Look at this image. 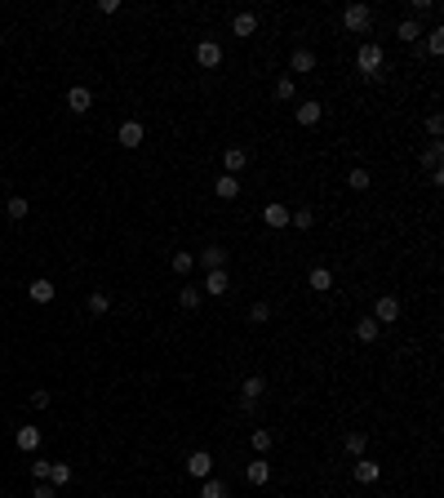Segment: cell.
Instances as JSON below:
<instances>
[{
	"label": "cell",
	"instance_id": "6da1fadb",
	"mask_svg": "<svg viewBox=\"0 0 444 498\" xmlns=\"http://www.w3.org/2000/svg\"><path fill=\"white\" fill-rule=\"evenodd\" d=\"M355 67H360L369 80H377V76H382V67H386V58H382V45H377V41H364L360 49H355Z\"/></svg>",
	"mask_w": 444,
	"mask_h": 498
},
{
	"label": "cell",
	"instance_id": "7a4b0ae2",
	"mask_svg": "<svg viewBox=\"0 0 444 498\" xmlns=\"http://www.w3.org/2000/svg\"><path fill=\"white\" fill-rule=\"evenodd\" d=\"M342 27H347V32H355V36H364L373 27V9L369 5H347L342 9Z\"/></svg>",
	"mask_w": 444,
	"mask_h": 498
},
{
	"label": "cell",
	"instance_id": "3957f363",
	"mask_svg": "<svg viewBox=\"0 0 444 498\" xmlns=\"http://www.w3.org/2000/svg\"><path fill=\"white\" fill-rule=\"evenodd\" d=\"M187 476H196V481H209L213 476V454L209 449H191V454H187Z\"/></svg>",
	"mask_w": 444,
	"mask_h": 498
},
{
	"label": "cell",
	"instance_id": "277c9868",
	"mask_svg": "<svg viewBox=\"0 0 444 498\" xmlns=\"http://www.w3.org/2000/svg\"><path fill=\"white\" fill-rule=\"evenodd\" d=\"M196 63H200L205 71L222 67V45L218 41H200V45H196Z\"/></svg>",
	"mask_w": 444,
	"mask_h": 498
},
{
	"label": "cell",
	"instance_id": "5b68a950",
	"mask_svg": "<svg viewBox=\"0 0 444 498\" xmlns=\"http://www.w3.org/2000/svg\"><path fill=\"white\" fill-rule=\"evenodd\" d=\"M373 321H377V325H391V321H400V298L382 294V298L373 303Z\"/></svg>",
	"mask_w": 444,
	"mask_h": 498
},
{
	"label": "cell",
	"instance_id": "8992f818",
	"mask_svg": "<svg viewBox=\"0 0 444 498\" xmlns=\"http://www.w3.org/2000/svg\"><path fill=\"white\" fill-rule=\"evenodd\" d=\"M89 107H93V93L84 89V84H71V89H67V111H71V116H84Z\"/></svg>",
	"mask_w": 444,
	"mask_h": 498
},
{
	"label": "cell",
	"instance_id": "52a82bcc",
	"mask_svg": "<svg viewBox=\"0 0 444 498\" xmlns=\"http://www.w3.org/2000/svg\"><path fill=\"white\" fill-rule=\"evenodd\" d=\"M226 289H231V276H226V267L205 271V294H209V298H222Z\"/></svg>",
	"mask_w": 444,
	"mask_h": 498
},
{
	"label": "cell",
	"instance_id": "ba28073f",
	"mask_svg": "<svg viewBox=\"0 0 444 498\" xmlns=\"http://www.w3.org/2000/svg\"><path fill=\"white\" fill-rule=\"evenodd\" d=\"M351 476H355L360 485H373V481H382V463H369V458H355Z\"/></svg>",
	"mask_w": 444,
	"mask_h": 498
},
{
	"label": "cell",
	"instance_id": "9c48e42d",
	"mask_svg": "<svg viewBox=\"0 0 444 498\" xmlns=\"http://www.w3.org/2000/svg\"><path fill=\"white\" fill-rule=\"evenodd\" d=\"M262 223L267 227H289V205H280V201L262 205Z\"/></svg>",
	"mask_w": 444,
	"mask_h": 498
},
{
	"label": "cell",
	"instance_id": "30bf717a",
	"mask_svg": "<svg viewBox=\"0 0 444 498\" xmlns=\"http://www.w3.org/2000/svg\"><path fill=\"white\" fill-rule=\"evenodd\" d=\"M14 445L23 449V454H36V449H40V427H18L14 431Z\"/></svg>",
	"mask_w": 444,
	"mask_h": 498
},
{
	"label": "cell",
	"instance_id": "8fae6325",
	"mask_svg": "<svg viewBox=\"0 0 444 498\" xmlns=\"http://www.w3.org/2000/svg\"><path fill=\"white\" fill-rule=\"evenodd\" d=\"M213 196H218V201H235V196H240V178H235V174L213 178Z\"/></svg>",
	"mask_w": 444,
	"mask_h": 498
},
{
	"label": "cell",
	"instance_id": "7c38bea8",
	"mask_svg": "<svg viewBox=\"0 0 444 498\" xmlns=\"http://www.w3.org/2000/svg\"><path fill=\"white\" fill-rule=\"evenodd\" d=\"M289 71H294V76L316 71V54H311V49H294V54H289Z\"/></svg>",
	"mask_w": 444,
	"mask_h": 498
},
{
	"label": "cell",
	"instance_id": "4fadbf2b",
	"mask_svg": "<svg viewBox=\"0 0 444 498\" xmlns=\"http://www.w3.org/2000/svg\"><path fill=\"white\" fill-rule=\"evenodd\" d=\"M116 138H120V147H129V152H134V147H143V125H138V120H125Z\"/></svg>",
	"mask_w": 444,
	"mask_h": 498
},
{
	"label": "cell",
	"instance_id": "5bb4252c",
	"mask_svg": "<svg viewBox=\"0 0 444 498\" xmlns=\"http://www.w3.org/2000/svg\"><path fill=\"white\" fill-rule=\"evenodd\" d=\"M253 32H258V14H235V18H231V36H240V41H249Z\"/></svg>",
	"mask_w": 444,
	"mask_h": 498
},
{
	"label": "cell",
	"instance_id": "9a60e30c",
	"mask_svg": "<svg viewBox=\"0 0 444 498\" xmlns=\"http://www.w3.org/2000/svg\"><path fill=\"white\" fill-rule=\"evenodd\" d=\"M262 392H267V378H262V374H249V378L240 383V400H262Z\"/></svg>",
	"mask_w": 444,
	"mask_h": 498
},
{
	"label": "cell",
	"instance_id": "2e32d148",
	"mask_svg": "<svg viewBox=\"0 0 444 498\" xmlns=\"http://www.w3.org/2000/svg\"><path fill=\"white\" fill-rule=\"evenodd\" d=\"M226 258H231V249H222V245H209V249L200 253L205 271H218V267H226Z\"/></svg>",
	"mask_w": 444,
	"mask_h": 498
},
{
	"label": "cell",
	"instance_id": "e0dca14e",
	"mask_svg": "<svg viewBox=\"0 0 444 498\" xmlns=\"http://www.w3.org/2000/svg\"><path fill=\"white\" fill-rule=\"evenodd\" d=\"M307 285L316 289V294H325V289H334V271H329V267H311L307 271Z\"/></svg>",
	"mask_w": 444,
	"mask_h": 498
},
{
	"label": "cell",
	"instance_id": "ac0fdd59",
	"mask_svg": "<svg viewBox=\"0 0 444 498\" xmlns=\"http://www.w3.org/2000/svg\"><path fill=\"white\" fill-rule=\"evenodd\" d=\"M27 298H32V303H54V280H32V285H27Z\"/></svg>",
	"mask_w": 444,
	"mask_h": 498
},
{
	"label": "cell",
	"instance_id": "d6986e66",
	"mask_svg": "<svg viewBox=\"0 0 444 498\" xmlns=\"http://www.w3.org/2000/svg\"><path fill=\"white\" fill-rule=\"evenodd\" d=\"M320 116H325V107H320V102L316 98H311V102H302V107H298V125H320Z\"/></svg>",
	"mask_w": 444,
	"mask_h": 498
},
{
	"label": "cell",
	"instance_id": "ffe728a7",
	"mask_svg": "<svg viewBox=\"0 0 444 498\" xmlns=\"http://www.w3.org/2000/svg\"><path fill=\"white\" fill-rule=\"evenodd\" d=\"M222 165H226V174H240V169L249 165V152H244V147H226Z\"/></svg>",
	"mask_w": 444,
	"mask_h": 498
},
{
	"label": "cell",
	"instance_id": "44dd1931",
	"mask_svg": "<svg viewBox=\"0 0 444 498\" xmlns=\"http://www.w3.org/2000/svg\"><path fill=\"white\" fill-rule=\"evenodd\" d=\"M369 183H373V174H369V169H360V165H355V169H347V187H351V192H369Z\"/></svg>",
	"mask_w": 444,
	"mask_h": 498
},
{
	"label": "cell",
	"instance_id": "7402d4cb",
	"mask_svg": "<svg viewBox=\"0 0 444 498\" xmlns=\"http://www.w3.org/2000/svg\"><path fill=\"white\" fill-rule=\"evenodd\" d=\"M377 334H382V325H377L373 316H360V321H355V338H360V343H373Z\"/></svg>",
	"mask_w": 444,
	"mask_h": 498
},
{
	"label": "cell",
	"instance_id": "603a6c76",
	"mask_svg": "<svg viewBox=\"0 0 444 498\" xmlns=\"http://www.w3.org/2000/svg\"><path fill=\"white\" fill-rule=\"evenodd\" d=\"M71 463H49V485L54 490H62V485H71Z\"/></svg>",
	"mask_w": 444,
	"mask_h": 498
},
{
	"label": "cell",
	"instance_id": "cb8c5ba5",
	"mask_svg": "<svg viewBox=\"0 0 444 498\" xmlns=\"http://www.w3.org/2000/svg\"><path fill=\"white\" fill-rule=\"evenodd\" d=\"M169 267H174V276H191V267H196V253H187V249H178L174 258H169Z\"/></svg>",
	"mask_w": 444,
	"mask_h": 498
},
{
	"label": "cell",
	"instance_id": "d4e9b609",
	"mask_svg": "<svg viewBox=\"0 0 444 498\" xmlns=\"http://www.w3.org/2000/svg\"><path fill=\"white\" fill-rule=\"evenodd\" d=\"M178 303H183V307H187V312H196V307H200V303H205V294H200V285H183V289H178Z\"/></svg>",
	"mask_w": 444,
	"mask_h": 498
},
{
	"label": "cell",
	"instance_id": "484cf974",
	"mask_svg": "<svg viewBox=\"0 0 444 498\" xmlns=\"http://www.w3.org/2000/svg\"><path fill=\"white\" fill-rule=\"evenodd\" d=\"M364 445H369V436H364V431H347V440H342V449L351 458H364Z\"/></svg>",
	"mask_w": 444,
	"mask_h": 498
},
{
	"label": "cell",
	"instance_id": "4316f807",
	"mask_svg": "<svg viewBox=\"0 0 444 498\" xmlns=\"http://www.w3.org/2000/svg\"><path fill=\"white\" fill-rule=\"evenodd\" d=\"M244 476H249V485H267L271 481V463H262V458H258V463L244 467Z\"/></svg>",
	"mask_w": 444,
	"mask_h": 498
},
{
	"label": "cell",
	"instance_id": "83f0119b",
	"mask_svg": "<svg viewBox=\"0 0 444 498\" xmlns=\"http://www.w3.org/2000/svg\"><path fill=\"white\" fill-rule=\"evenodd\" d=\"M289 227L311 231V227H316V214H311V210H289Z\"/></svg>",
	"mask_w": 444,
	"mask_h": 498
},
{
	"label": "cell",
	"instance_id": "f1b7e54d",
	"mask_svg": "<svg viewBox=\"0 0 444 498\" xmlns=\"http://www.w3.org/2000/svg\"><path fill=\"white\" fill-rule=\"evenodd\" d=\"M440 161H444V147H440V143H431L427 152H422V169H427V174H436Z\"/></svg>",
	"mask_w": 444,
	"mask_h": 498
},
{
	"label": "cell",
	"instance_id": "f546056e",
	"mask_svg": "<svg viewBox=\"0 0 444 498\" xmlns=\"http://www.w3.org/2000/svg\"><path fill=\"white\" fill-rule=\"evenodd\" d=\"M395 36H400V41H404V45H413V41H418V36H422V27H418V18H404V23H400V27H395Z\"/></svg>",
	"mask_w": 444,
	"mask_h": 498
},
{
	"label": "cell",
	"instance_id": "4dcf8cb0",
	"mask_svg": "<svg viewBox=\"0 0 444 498\" xmlns=\"http://www.w3.org/2000/svg\"><path fill=\"white\" fill-rule=\"evenodd\" d=\"M200 498H226V481H218V476L200 481Z\"/></svg>",
	"mask_w": 444,
	"mask_h": 498
},
{
	"label": "cell",
	"instance_id": "1f68e13d",
	"mask_svg": "<svg viewBox=\"0 0 444 498\" xmlns=\"http://www.w3.org/2000/svg\"><path fill=\"white\" fill-rule=\"evenodd\" d=\"M249 445H253V449H258V454H267V449H271V445H276V436H271V431H267V427H258V431H253V436H249Z\"/></svg>",
	"mask_w": 444,
	"mask_h": 498
},
{
	"label": "cell",
	"instance_id": "d6a6232c",
	"mask_svg": "<svg viewBox=\"0 0 444 498\" xmlns=\"http://www.w3.org/2000/svg\"><path fill=\"white\" fill-rule=\"evenodd\" d=\"M5 214H9L14 223H23V218H27V201H23V196H9V201H5Z\"/></svg>",
	"mask_w": 444,
	"mask_h": 498
},
{
	"label": "cell",
	"instance_id": "836d02e7",
	"mask_svg": "<svg viewBox=\"0 0 444 498\" xmlns=\"http://www.w3.org/2000/svg\"><path fill=\"white\" fill-rule=\"evenodd\" d=\"M422 36H427V49L440 58V54H444V27H431V32H422Z\"/></svg>",
	"mask_w": 444,
	"mask_h": 498
},
{
	"label": "cell",
	"instance_id": "e575fe53",
	"mask_svg": "<svg viewBox=\"0 0 444 498\" xmlns=\"http://www.w3.org/2000/svg\"><path fill=\"white\" fill-rule=\"evenodd\" d=\"M89 312H93V316H107V312H111V298L102 294V289H98V294H89Z\"/></svg>",
	"mask_w": 444,
	"mask_h": 498
},
{
	"label": "cell",
	"instance_id": "d590c367",
	"mask_svg": "<svg viewBox=\"0 0 444 498\" xmlns=\"http://www.w3.org/2000/svg\"><path fill=\"white\" fill-rule=\"evenodd\" d=\"M271 321V303H253L249 307V325H267Z\"/></svg>",
	"mask_w": 444,
	"mask_h": 498
},
{
	"label": "cell",
	"instance_id": "8d00e7d4",
	"mask_svg": "<svg viewBox=\"0 0 444 498\" xmlns=\"http://www.w3.org/2000/svg\"><path fill=\"white\" fill-rule=\"evenodd\" d=\"M276 98H280V102L294 98V76H280V80H276Z\"/></svg>",
	"mask_w": 444,
	"mask_h": 498
},
{
	"label": "cell",
	"instance_id": "74e56055",
	"mask_svg": "<svg viewBox=\"0 0 444 498\" xmlns=\"http://www.w3.org/2000/svg\"><path fill=\"white\" fill-rule=\"evenodd\" d=\"M427 134H431V138L444 134V116H440V111H431V116H427Z\"/></svg>",
	"mask_w": 444,
	"mask_h": 498
},
{
	"label": "cell",
	"instance_id": "f35d334b",
	"mask_svg": "<svg viewBox=\"0 0 444 498\" xmlns=\"http://www.w3.org/2000/svg\"><path fill=\"white\" fill-rule=\"evenodd\" d=\"M32 498H58V490H54L49 481H36L32 485Z\"/></svg>",
	"mask_w": 444,
	"mask_h": 498
},
{
	"label": "cell",
	"instance_id": "ab89813d",
	"mask_svg": "<svg viewBox=\"0 0 444 498\" xmlns=\"http://www.w3.org/2000/svg\"><path fill=\"white\" fill-rule=\"evenodd\" d=\"M32 476H36V481H49V458H36V463H32Z\"/></svg>",
	"mask_w": 444,
	"mask_h": 498
},
{
	"label": "cell",
	"instance_id": "60d3db41",
	"mask_svg": "<svg viewBox=\"0 0 444 498\" xmlns=\"http://www.w3.org/2000/svg\"><path fill=\"white\" fill-rule=\"evenodd\" d=\"M32 409H49V392H32Z\"/></svg>",
	"mask_w": 444,
	"mask_h": 498
}]
</instances>
